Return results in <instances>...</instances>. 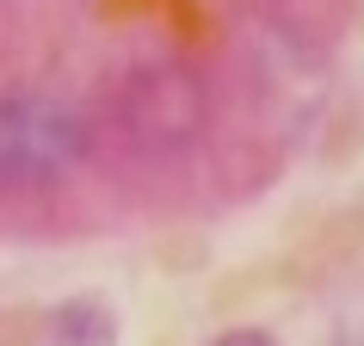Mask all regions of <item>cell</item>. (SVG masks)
<instances>
[{"instance_id":"7a4b0ae2","label":"cell","mask_w":364,"mask_h":346,"mask_svg":"<svg viewBox=\"0 0 364 346\" xmlns=\"http://www.w3.org/2000/svg\"><path fill=\"white\" fill-rule=\"evenodd\" d=\"M204 117H210V93L179 62H149V68L124 75V87H117V124L149 154L186 149L204 130Z\"/></svg>"},{"instance_id":"3957f363","label":"cell","mask_w":364,"mask_h":346,"mask_svg":"<svg viewBox=\"0 0 364 346\" xmlns=\"http://www.w3.org/2000/svg\"><path fill=\"white\" fill-rule=\"evenodd\" d=\"M210 346H278V340H272L266 327H235V334H216Z\"/></svg>"},{"instance_id":"6da1fadb","label":"cell","mask_w":364,"mask_h":346,"mask_svg":"<svg viewBox=\"0 0 364 346\" xmlns=\"http://www.w3.org/2000/svg\"><path fill=\"white\" fill-rule=\"evenodd\" d=\"M87 154V124L50 93H0V192L56 186Z\"/></svg>"}]
</instances>
